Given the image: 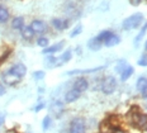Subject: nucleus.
Listing matches in <instances>:
<instances>
[{
	"mask_svg": "<svg viewBox=\"0 0 147 133\" xmlns=\"http://www.w3.org/2000/svg\"><path fill=\"white\" fill-rule=\"evenodd\" d=\"M114 133H125V132H124V131H122V129H119V128H117Z\"/></svg>",
	"mask_w": 147,
	"mask_h": 133,
	"instance_id": "obj_35",
	"label": "nucleus"
},
{
	"mask_svg": "<svg viewBox=\"0 0 147 133\" xmlns=\"http://www.w3.org/2000/svg\"><path fill=\"white\" fill-rule=\"evenodd\" d=\"M45 108V104L43 103H41V104H38L37 107L34 108V112H39V110H42Z\"/></svg>",
	"mask_w": 147,
	"mask_h": 133,
	"instance_id": "obj_30",
	"label": "nucleus"
},
{
	"mask_svg": "<svg viewBox=\"0 0 147 133\" xmlns=\"http://www.w3.org/2000/svg\"><path fill=\"white\" fill-rule=\"evenodd\" d=\"M145 47H146V51H147V42H146V46H145Z\"/></svg>",
	"mask_w": 147,
	"mask_h": 133,
	"instance_id": "obj_36",
	"label": "nucleus"
},
{
	"mask_svg": "<svg viewBox=\"0 0 147 133\" xmlns=\"http://www.w3.org/2000/svg\"><path fill=\"white\" fill-rule=\"evenodd\" d=\"M20 30H22V37L24 39H27V41H30L34 37V32L32 30L30 27H23Z\"/></svg>",
	"mask_w": 147,
	"mask_h": 133,
	"instance_id": "obj_15",
	"label": "nucleus"
},
{
	"mask_svg": "<svg viewBox=\"0 0 147 133\" xmlns=\"http://www.w3.org/2000/svg\"><path fill=\"white\" fill-rule=\"evenodd\" d=\"M119 42H121V39H119V37H118V36H115V34H113V33H112V36H110L109 38L107 39L105 42H104V45H105V46H108V47H113V46L118 45Z\"/></svg>",
	"mask_w": 147,
	"mask_h": 133,
	"instance_id": "obj_17",
	"label": "nucleus"
},
{
	"mask_svg": "<svg viewBox=\"0 0 147 133\" xmlns=\"http://www.w3.org/2000/svg\"><path fill=\"white\" fill-rule=\"evenodd\" d=\"M141 94H142V97L145 98V99H147V86H146L145 89H143L142 91H141Z\"/></svg>",
	"mask_w": 147,
	"mask_h": 133,
	"instance_id": "obj_31",
	"label": "nucleus"
},
{
	"mask_svg": "<svg viewBox=\"0 0 147 133\" xmlns=\"http://www.w3.org/2000/svg\"><path fill=\"white\" fill-rule=\"evenodd\" d=\"M62 46H63V42H61V43H56V45L51 46V47H46V48L43 49V53H46V55L55 53V52L60 51V49L62 48Z\"/></svg>",
	"mask_w": 147,
	"mask_h": 133,
	"instance_id": "obj_16",
	"label": "nucleus"
},
{
	"mask_svg": "<svg viewBox=\"0 0 147 133\" xmlns=\"http://www.w3.org/2000/svg\"><path fill=\"white\" fill-rule=\"evenodd\" d=\"M4 94H5V88L0 84V97H1V95H4Z\"/></svg>",
	"mask_w": 147,
	"mask_h": 133,
	"instance_id": "obj_32",
	"label": "nucleus"
},
{
	"mask_svg": "<svg viewBox=\"0 0 147 133\" xmlns=\"http://www.w3.org/2000/svg\"><path fill=\"white\" fill-rule=\"evenodd\" d=\"M37 45H38L39 47L46 48L48 46V38H46V37H41V38H38V41H37Z\"/></svg>",
	"mask_w": 147,
	"mask_h": 133,
	"instance_id": "obj_25",
	"label": "nucleus"
},
{
	"mask_svg": "<svg viewBox=\"0 0 147 133\" xmlns=\"http://www.w3.org/2000/svg\"><path fill=\"white\" fill-rule=\"evenodd\" d=\"M51 122H52V119H51L50 115L45 117V118H43V122H42V127H43V129H48V128H50Z\"/></svg>",
	"mask_w": 147,
	"mask_h": 133,
	"instance_id": "obj_26",
	"label": "nucleus"
},
{
	"mask_svg": "<svg viewBox=\"0 0 147 133\" xmlns=\"http://www.w3.org/2000/svg\"><path fill=\"white\" fill-rule=\"evenodd\" d=\"M138 65L140 66H147V56H142L138 60Z\"/></svg>",
	"mask_w": 147,
	"mask_h": 133,
	"instance_id": "obj_28",
	"label": "nucleus"
},
{
	"mask_svg": "<svg viewBox=\"0 0 147 133\" xmlns=\"http://www.w3.org/2000/svg\"><path fill=\"white\" fill-rule=\"evenodd\" d=\"M132 74H133V67L132 66H125L123 71L121 72V79H122V81H125V80H128L131 76H132Z\"/></svg>",
	"mask_w": 147,
	"mask_h": 133,
	"instance_id": "obj_13",
	"label": "nucleus"
},
{
	"mask_svg": "<svg viewBox=\"0 0 147 133\" xmlns=\"http://www.w3.org/2000/svg\"><path fill=\"white\" fill-rule=\"evenodd\" d=\"M146 30H147V23H146L145 26L142 27V30H141V32H140V34L136 37V41H134V43H136V45H138V43H140V41H141V39H142V37L145 36Z\"/></svg>",
	"mask_w": 147,
	"mask_h": 133,
	"instance_id": "obj_24",
	"label": "nucleus"
},
{
	"mask_svg": "<svg viewBox=\"0 0 147 133\" xmlns=\"http://www.w3.org/2000/svg\"><path fill=\"white\" fill-rule=\"evenodd\" d=\"M131 122L134 127H137L141 131H147V114H142L138 112V108L132 107V110L129 112Z\"/></svg>",
	"mask_w": 147,
	"mask_h": 133,
	"instance_id": "obj_1",
	"label": "nucleus"
},
{
	"mask_svg": "<svg viewBox=\"0 0 147 133\" xmlns=\"http://www.w3.org/2000/svg\"><path fill=\"white\" fill-rule=\"evenodd\" d=\"M3 81H4L7 85H9V86H14V85H17L18 82L20 81V77L14 75V74L10 72V71H8L7 74L3 75Z\"/></svg>",
	"mask_w": 147,
	"mask_h": 133,
	"instance_id": "obj_5",
	"label": "nucleus"
},
{
	"mask_svg": "<svg viewBox=\"0 0 147 133\" xmlns=\"http://www.w3.org/2000/svg\"><path fill=\"white\" fill-rule=\"evenodd\" d=\"M9 71H10V72H13L14 75H17L19 77H23L27 74V67L24 66L23 63H17V65H14V66L11 67Z\"/></svg>",
	"mask_w": 147,
	"mask_h": 133,
	"instance_id": "obj_9",
	"label": "nucleus"
},
{
	"mask_svg": "<svg viewBox=\"0 0 147 133\" xmlns=\"http://www.w3.org/2000/svg\"><path fill=\"white\" fill-rule=\"evenodd\" d=\"M51 110H52V113H53V115L56 117V118H60L61 115H62V113H63V104L61 103V101H53L51 105Z\"/></svg>",
	"mask_w": 147,
	"mask_h": 133,
	"instance_id": "obj_8",
	"label": "nucleus"
},
{
	"mask_svg": "<svg viewBox=\"0 0 147 133\" xmlns=\"http://www.w3.org/2000/svg\"><path fill=\"white\" fill-rule=\"evenodd\" d=\"M88 88H89V82H88L86 79H84V77H79V79L74 82V89L78 90L79 92L88 90Z\"/></svg>",
	"mask_w": 147,
	"mask_h": 133,
	"instance_id": "obj_6",
	"label": "nucleus"
},
{
	"mask_svg": "<svg viewBox=\"0 0 147 133\" xmlns=\"http://www.w3.org/2000/svg\"><path fill=\"white\" fill-rule=\"evenodd\" d=\"M33 77L36 80H42L45 77V71H36V72H33Z\"/></svg>",
	"mask_w": 147,
	"mask_h": 133,
	"instance_id": "obj_27",
	"label": "nucleus"
},
{
	"mask_svg": "<svg viewBox=\"0 0 147 133\" xmlns=\"http://www.w3.org/2000/svg\"><path fill=\"white\" fill-rule=\"evenodd\" d=\"M143 20V15L141 13H136L131 17H128L127 19L123 22V28L127 29V30H131V29H134L141 24V22Z\"/></svg>",
	"mask_w": 147,
	"mask_h": 133,
	"instance_id": "obj_2",
	"label": "nucleus"
},
{
	"mask_svg": "<svg viewBox=\"0 0 147 133\" xmlns=\"http://www.w3.org/2000/svg\"><path fill=\"white\" fill-rule=\"evenodd\" d=\"M80 95H81V92H79L78 90H75V89H71V90H69L66 92L65 101L66 103H74V101H76L80 98Z\"/></svg>",
	"mask_w": 147,
	"mask_h": 133,
	"instance_id": "obj_10",
	"label": "nucleus"
},
{
	"mask_svg": "<svg viewBox=\"0 0 147 133\" xmlns=\"http://www.w3.org/2000/svg\"><path fill=\"white\" fill-rule=\"evenodd\" d=\"M3 123H4V115H3V114H0V126H1Z\"/></svg>",
	"mask_w": 147,
	"mask_h": 133,
	"instance_id": "obj_34",
	"label": "nucleus"
},
{
	"mask_svg": "<svg viewBox=\"0 0 147 133\" xmlns=\"http://www.w3.org/2000/svg\"><path fill=\"white\" fill-rule=\"evenodd\" d=\"M52 26H53L56 29H59V30H63V29L67 28L69 22L62 20V19H60V18H55V19H52Z\"/></svg>",
	"mask_w": 147,
	"mask_h": 133,
	"instance_id": "obj_12",
	"label": "nucleus"
},
{
	"mask_svg": "<svg viewBox=\"0 0 147 133\" xmlns=\"http://www.w3.org/2000/svg\"><path fill=\"white\" fill-rule=\"evenodd\" d=\"M81 30H82V28H81V26H78V27H76V29H75V30H74V32H71V37H75L76 34H79V33H80V32H81Z\"/></svg>",
	"mask_w": 147,
	"mask_h": 133,
	"instance_id": "obj_29",
	"label": "nucleus"
},
{
	"mask_svg": "<svg viewBox=\"0 0 147 133\" xmlns=\"http://www.w3.org/2000/svg\"><path fill=\"white\" fill-rule=\"evenodd\" d=\"M141 1H142V0H131V4L132 5H138Z\"/></svg>",
	"mask_w": 147,
	"mask_h": 133,
	"instance_id": "obj_33",
	"label": "nucleus"
},
{
	"mask_svg": "<svg viewBox=\"0 0 147 133\" xmlns=\"http://www.w3.org/2000/svg\"><path fill=\"white\" fill-rule=\"evenodd\" d=\"M100 88H102V91L104 94H112L117 89V81H115V79L113 76H107L103 79Z\"/></svg>",
	"mask_w": 147,
	"mask_h": 133,
	"instance_id": "obj_3",
	"label": "nucleus"
},
{
	"mask_svg": "<svg viewBox=\"0 0 147 133\" xmlns=\"http://www.w3.org/2000/svg\"><path fill=\"white\" fill-rule=\"evenodd\" d=\"M69 133H86V126L82 118H75L70 123Z\"/></svg>",
	"mask_w": 147,
	"mask_h": 133,
	"instance_id": "obj_4",
	"label": "nucleus"
},
{
	"mask_svg": "<svg viewBox=\"0 0 147 133\" xmlns=\"http://www.w3.org/2000/svg\"><path fill=\"white\" fill-rule=\"evenodd\" d=\"M29 27L32 28V30L34 33H45L47 30V26L42 20H33Z\"/></svg>",
	"mask_w": 147,
	"mask_h": 133,
	"instance_id": "obj_7",
	"label": "nucleus"
},
{
	"mask_svg": "<svg viewBox=\"0 0 147 133\" xmlns=\"http://www.w3.org/2000/svg\"><path fill=\"white\" fill-rule=\"evenodd\" d=\"M146 86H147V77H140V79L137 80V89H138L140 91H142Z\"/></svg>",
	"mask_w": 147,
	"mask_h": 133,
	"instance_id": "obj_23",
	"label": "nucleus"
},
{
	"mask_svg": "<svg viewBox=\"0 0 147 133\" xmlns=\"http://www.w3.org/2000/svg\"><path fill=\"white\" fill-rule=\"evenodd\" d=\"M88 46H89V48L93 49V51H98V49L102 48V42L98 41V38L95 37V38H91L90 41H89Z\"/></svg>",
	"mask_w": 147,
	"mask_h": 133,
	"instance_id": "obj_18",
	"label": "nucleus"
},
{
	"mask_svg": "<svg viewBox=\"0 0 147 133\" xmlns=\"http://www.w3.org/2000/svg\"><path fill=\"white\" fill-rule=\"evenodd\" d=\"M9 19V11L5 7L0 5V23H5Z\"/></svg>",
	"mask_w": 147,
	"mask_h": 133,
	"instance_id": "obj_21",
	"label": "nucleus"
},
{
	"mask_svg": "<svg viewBox=\"0 0 147 133\" xmlns=\"http://www.w3.org/2000/svg\"><path fill=\"white\" fill-rule=\"evenodd\" d=\"M71 56H72V55H71V51H66L65 53H63L61 57H57L56 66H61V65H63V63L69 62L70 58H71Z\"/></svg>",
	"mask_w": 147,
	"mask_h": 133,
	"instance_id": "obj_14",
	"label": "nucleus"
},
{
	"mask_svg": "<svg viewBox=\"0 0 147 133\" xmlns=\"http://www.w3.org/2000/svg\"><path fill=\"white\" fill-rule=\"evenodd\" d=\"M99 129H100V133H114L117 128H114V127L110 124V122L108 119H104L103 122L100 123Z\"/></svg>",
	"mask_w": 147,
	"mask_h": 133,
	"instance_id": "obj_11",
	"label": "nucleus"
},
{
	"mask_svg": "<svg viewBox=\"0 0 147 133\" xmlns=\"http://www.w3.org/2000/svg\"><path fill=\"white\" fill-rule=\"evenodd\" d=\"M104 69V66L100 67H95V69H91V70H74V71H69V75H76V74H91V72H95V71H99Z\"/></svg>",
	"mask_w": 147,
	"mask_h": 133,
	"instance_id": "obj_19",
	"label": "nucleus"
},
{
	"mask_svg": "<svg viewBox=\"0 0 147 133\" xmlns=\"http://www.w3.org/2000/svg\"><path fill=\"white\" fill-rule=\"evenodd\" d=\"M110 36H112V32H110V30H103V32H100L99 34L96 36V38H98V41H99V42L104 43Z\"/></svg>",
	"mask_w": 147,
	"mask_h": 133,
	"instance_id": "obj_22",
	"label": "nucleus"
},
{
	"mask_svg": "<svg viewBox=\"0 0 147 133\" xmlns=\"http://www.w3.org/2000/svg\"><path fill=\"white\" fill-rule=\"evenodd\" d=\"M11 27H13L14 29H22L24 27V19L22 17H17L14 18L13 22H11Z\"/></svg>",
	"mask_w": 147,
	"mask_h": 133,
	"instance_id": "obj_20",
	"label": "nucleus"
}]
</instances>
